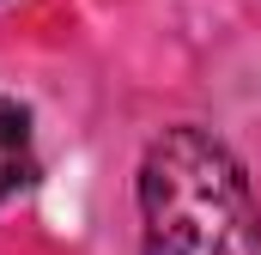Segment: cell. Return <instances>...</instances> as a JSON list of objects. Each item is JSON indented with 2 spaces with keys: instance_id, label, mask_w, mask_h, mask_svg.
I'll use <instances>...</instances> for the list:
<instances>
[{
  "instance_id": "obj_1",
  "label": "cell",
  "mask_w": 261,
  "mask_h": 255,
  "mask_svg": "<svg viewBox=\"0 0 261 255\" xmlns=\"http://www.w3.org/2000/svg\"><path fill=\"white\" fill-rule=\"evenodd\" d=\"M146 255H261V213L243 164L206 128H164L140 158Z\"/></svg>"
},
{
  "instance_id": "obj_2",
  "label": "cell",
  "mask_w": 261,
  "mask_h": 255,
  "mask_svg": "<svg viewBox=\"0 0 261 255\" xmlns=\"http://www.w3.org/2000/svg\"><path fill=\"white\" fill-rule=\"evenodd\" d=\"M37 183V146H31V116L0 97V200H12L18 189Z\"/></svg>"
}]
</instances>
